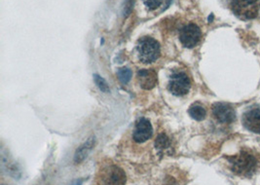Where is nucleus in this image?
Returning a JSON list of instances; mask_svg holds the SVG:
<instances>
[{"mask_svg": "<svg viewBox=\"0 0 260 185\" xmlns=\"http://www.w3.org/2000/svg\"><path fill=\"white\" fill-rule=\"evenodd\" d=\"M139 58L143 64H151L160 57V45L151 37H142L137 45Z\"/></svg>", "mask_w": 260, "mask_h": 185, "instance_id": "7ed1b4c3", "label": "nucleus"}, {"mask_svg": "<svg viewBox=\"0 0 260 185\" xmlns=\"http://www.w3.org/2000/svg\"><path fill=\"white\" fill-rule=\"evenodd\" d=\"M229 7L240 20L250 21L259 14L260 0H229Z\"/></svg>", "mask_w": 260, "mask_h": 185, "instance_id": "f03ea898", "label": "nucleus"}, {"mask_svg": "<svg viewBox=\"0 0 260 185\" xmlns=\"http://www.w3.org/2000/svg\"><path fill=\"white\" fill-rule=\"evenodd\" d=\"M191 82L188 75L185 72L177 71L171 75L168 88L173 95L178 97L184 96L189 92Z\"/></svg>", "mask_w": 260, "mask_h": 185, "instance_id": "20e7f679", "label": "nucleus"}, {"mask_svg": "<svg viewBox=\"0 0 260 185\" xmlns=\"http://www.w3.org/2000/svg\"><path fill=\"white\" fill-rule=\"evenodd\" d=\"M162 2L163 0H143V3L145 4V6L150 10H155L158 7H160Z\"/></svg>", "mask_w": 260, "mask_h": 185, "instance_id": "dca6fc26", "label": "nucleus"}, {"mask_svg": "<svg viewBox=\"0 0 260 185\" xmlns=\"http://www.w3.org/2000/svg\"><path fill=\"white\" fill-rule=\"evenodd\" d=\"M140 85L144 90H151L157 84V73L154 70H141L138 72Z\"/></svg>", "mask_w": 260, "mask_h": 185, "instance_id": "9d476101", "label": "nucleus"}, {"mask_svg": "<svg viewBox=\"0 0 260 185\" xmlns=\"http://www.w3.org/2000/svg\"><path fill=\"white\" fill-rule=\"evenodd\" d=\"M83 180L82 179H77L75 181H73L71 185H82Z\"/></svg>", "mask_w": 260, "mask_h": 185, "instance_id": "f3484780", "label": "nucleus"}, {"mask_svg": "<svg viewBox=\"0 0 260 185\" xmlns=\"http://www.w3.org/2000/svg\"><path fill=\"white\" fill-rule=\"evenodd\" d=\"M152 134H153V129H152L150 122L145 118H142L137 123L133 138L136 142L143 143L151 138Z\"/></svg>", "mask_w": 260, "mask_h": 185, "instance_id": "1a4fd4ad", "label": "nucleus"}, {"mask_svg": "<svg viewBox=\"0 0 260 185\" xmlns=\"http://www.w3.org/2000/svg\"><path fill=\"white\" fill-rule=\"evenodd\" d=\"M189 115L196 121H202L206 118L207 115V111L206 109L200 105V104H193L190 106L189 110H188Z\"/></svg>", "mask_w": 260, "mask_h": 185, "instance_id": "ddd939ff", "label": "nucleus"}, {"mask_svg": "<svg viewBox=\"0 0 260 185\" xmlns=\"http://www.w3.org/2000/svg\"><path fill=\"white\" fill-rule=\"evenodd\" d=\"M202 38L200 27L195 23H188L179 30V40L186 48L197 46Z\"/></svg>", "mask_w": 260, "mask_h": 185, "instance_id": "423d86ee", "label": "nucleus"}, {"mask_svg": "<svg viewBox=\"0 0 260 185\" xmlns=\"http://www.w3.org/2000/svg\"><path fill=\"white\" fill-rule=\"evenodd\" d=\"M94 81H95V85L98 86V88L104 92H110L109 86L106 81V79H104L102 76H100L99 74H94Z\"/></svg>", "mask_w": 260, "mask_h": 185, "instance_id": "2eb2a0df", "label": "nucleus"}, {"mask_svg": "<svg viewBox=\"0 0 260 185\" xmlns=\"http://www.w3.org/2000/svg\"><path fill=\"white\" fill-rule=\"evenodd\" d=\"M117 75H118L119 80H120L121 83L127 84L128 82H130L132 75H133V72H132V70L130 69L122 68V69H120L118 70Z\"/></svg>", "mask_w": 260, "mask_h": 185, "instance_id": "4468645a", "label": "nucleus"}, {"mask_svg": "<svg viewBox=\"0 0 260 185\" xmlns=\"http://www.w3.org/2000/svg\"><path fill=\"white\" fill-rule=\"evenodd\" d=\"M229 168L233 174L238 176L250 178L258 171L259 158L258 155L247 147L242 148L233 156L226 157Z\"/></svg>", "mask_w": 260, "mask_h": 185, "instance_id": "f257e3e1", "label": "nucleus"}, {"mask_svg": "<svg viewBox=\"0 0 260 185\" xmlns=\"http://www.w3.org/2000/svg\"><path fill=\"white\" fill-rule=\"evenodd\" d=\"M243 126L248 131L260 135V104H252L242 114Z\"/></svg>", "mask_w": 260, "mask_h": 185, "instance_id": "39448f33", "label": "nucleus"}, {"mask_svg": "<svg viewBox=\"0 0 260 185\" xmlns=\"http://www.w3.org/2000/svg\"><path fill=\"white\" fill-rule=\"evenodd\" d=\"M127 177L125 172L116 165L109 166L104 174V185H125Z\"/></svg>", "mask_w": 260, "mask_h": 185, "instance_id": "6e6552de", "label": "nucleus"}, {"mask_svg": "<svg viewBox=\"0 0 260 185\" xmlns=\"http://www.w3.org/2000/svg\"><path fill=\"white\" fill-rule=\"evenodd\" d=\"M213 118L220 124H232L236 120V111L230 104L216 103L212 107Z\"/></svg>", "mask_w": 260, "mask_h": 185, "instance_id": "0eeeda50", "label": "nucleus"}, {"mask_svg": "<svg viewBox=\"0 0 260 185\" xmlns=\"http://www.w3.org/2000/svg\"><path fill=\"white\" fill-rule=\"evenodd\" d=\"M95 139L94 137H91L87 139L82 145H80L78 147V149L75 152L74 154V162L76 164H80L82 163L87 156L89 155V153L92 151L95 146Z\"/></svg>", "mask_w": 260, "mask_h": 185, "instance_id": "9b49d317", "label": "nucleus"}, {"mask_svg": "<svg viewBox=\"0 0 260 185\" xmlns=\"http://www.w3.org/2000/svg\"><path fill=\"white\" fill-rule=\"evenodd\" d=\"M155 148L160 155H164L172 149V143L165 134H160L155 140Z\"/></svg>", "mask_w": 260, "mask_h": 185, "instance_id": "f8f14e48", "label": "nucleus"}]
</instances>
